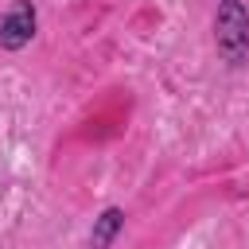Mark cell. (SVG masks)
<instances>
[{
    "instance_id": "6da1fadb",
    "label": "cell",
    "mask_w": 249,
    "mask_h": 249,
    "mask_svg": "<svg viewBox=\"0 0 249 249\" xmlns=\"http://www.w3.org/2000/svg\"><path fill=\"white\" fill-rule=\"evenodd\" d=\"M214 47L226 62H245L249 58V12L241 0H222L214 12Z\"/></svg>"
},
{
    "instance_id": "7a4b0ae2",
    "label": "cell",
    "mask_w": 249,
    "mask_h": 249,
    "mask_svg": "<svg viewBox=\"0 0 249 249\" xmlns=\"http://www.w3.org/2000/svg\"><path fill=\"white\" fill-rule=\"evenodd\" d=\"M35 27H39L35 4H31V0H16V4L0 16V47H4V51H23V47L35 39Z\"/></svg>"
},
{
    "instance_id": "3957f363",
    "label": "cell",
    "mask_w": 249,
    "mask_h": 249,
    "mask_svg": "<svg viewBox=\"0 0 249 249\" xmlns=\"http://www.w3.org/2000/svg\"><path fill=\"white\" fill-rule=\"evenodd\" d=\"M121 226H124V210H117V206L101 210L93 218V230H89V249H109L113 237L121 233Z\"/></svg>"
}]
</instances>
